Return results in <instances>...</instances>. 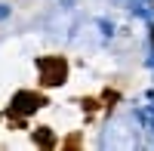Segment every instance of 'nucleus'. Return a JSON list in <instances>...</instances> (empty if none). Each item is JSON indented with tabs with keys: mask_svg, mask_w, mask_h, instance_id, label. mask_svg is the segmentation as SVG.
Instances as JSON below:
<instances>
[{
	"mask_svg": "<svg viewBox=\"0 0 154 151\" xmlns=\"http://www.w3.org/2000/svg\"><path fill=\"white\" fill-rule=\"evenodd\" d=\"M6 16H9V6H6V3H0V19H6Z\"/></svg>",
	"mask_w": 154,
	"mask_h": 151,
	"instance_id": "nucleus-3",
	"label": "nucleus"
},
{
	"mask_svg": "<svg viewBox=\"0 0 154 151\" xmlns=\"http://www.w3.org/2000/svg\"><path fill=\"white\" fill-rule=\"evenodd\" d=\"M151 40H154V31H151Z\"/></svg>",
	"mask_w": 154,
	"mask_h": 151,
	"instance_id": "nucleus-4",
	"label": "nucleus"
},
{
	"mask_svg": "<svg viewBox=\"0 0 154 151\" xmlns=\"http://www.w3.org/2000/svg\"><path fill=\"white\" fill-rule=\"evenodd\" d=\"M40 105H43V99L37 93H16V96H12V111L19 108L22 114H31V111H37Z\"/></svg>",
	"mask_w": 154,
	"mask_h": 151,
	"instance_id": "nucleus-1",
	"label": "nucleus"
},
{
	"mask_svg": "<svg viewBox=\"0 0 154 151\" xmlns=\"http://www.w3.org/2000/svg\"><path fill=\"white\" fill-rule=\"evenodd\" d=\"M139 120H142L145 127H148V130L154 133V102H151V105H145L142 111H139Z\"/></svg>",
	"mask_w": 154,
	"mask_h": 151,
	"instance_id": "nucleus-2",
	"label": "nucleus"
}]
</instances>
